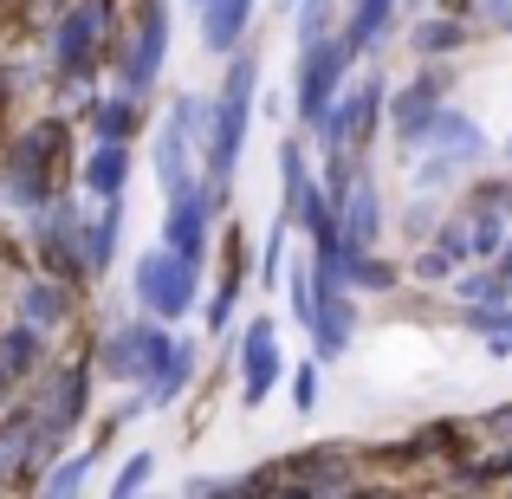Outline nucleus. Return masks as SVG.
<instances>
[{
    "label": "nucleus",
    "instance_id": "1",
    "mask_svg": "<svg viewBox=\"0 0 512 499\" xmlns=\"http://www.w3.org/2000/svg\"><path fill=\"white\" fill-rule=\"evenodd\" d=\"M253 85H260V65H253V52H240V59L227 65L221 98L208 104V195H227V182H234L240 143H247V117H253ZM214 208H221V201H214Z\"/></svg>",
    "mask_w": 512,
    "mask_h": 499
},
{
    "label": "nucleus",
    "instance_id": "2",
    "mask_svg": "<svg viewBox=\"0 0 512 499\" xmlns=\"http://www.w3.org/2000/svg\"><path fill=\"white\" fill-rule=\"evenodd\" d=\"M137 305L150 318H182L188 305H195V260L188 253H175V247H156V253H143L137 260Z\"/></svg>",
    "mask_w": 512,
    "mask_h": 499
},
{
    "label": "nucleus",
    "instance_id": "3",
    "mask_svg": "<svg viewBox=\"0 0 512 499\" xmlns=\"http://www.w3.org/2000/svg\"><path fill=\"white\" fill-rule=\"evenodd\" d=\"M344 65H350V39H305V59H299V124H325L331 98L344 85Z\"/></svg>",
    "mask_w": 512,
    "mask_h": 499
},
{
    "label": "nucleus",
    "instance_id": "4",
    "mask_svg": "<svg viewBox=\"0 0 512 499\" xmlns=\"http://www.w3.org/2000/svg\"><path fill=\"white\" fill-rule=\"evenodd\" d=\"M376 111H383V85L376 78H363L357 91H338L331 98V111H325V143H331V156H350V150H363L370 143V130H376Z\"/></svg>",
    "mask_w": 512,
    "mask_h": 499
},
{
    "label": "nucleus",
    "instance_id": "5",
    "mask_svg": "<svg viewBox=\"0 0 512 499\" xmlns=\"http://www.w3.org/2000/svg\"><path fill=\"white\" fill-rule=\"evenodd\" d=\"M98 39H104V0H78L59 20V33H52V65L65 78H85L98 65Z\"/></svg>",
    "mask_w": 512,
    "mask_h": 499
},
{
    "label": "nucleus",
    "instance_id": "6",
    "mask_svg": "<svg viewBox=\"0 0 512 499\" xmlns=\"http://www.w3.org/2000/svg\"><path fill=\"white\" fill-rule=\"evenodd\" d=\"M415 143H435V163L422 169V182H441L454 163H474V156L487 150L480 124H474V117H461V111H435V117H428V130H422Z\"/></svg>",
    "mask_w": 512,
    "mask_h": 499
},
{
    "label": "nucleus",
    "instance_id": "7",
    "mask_svg": "<svg viewBox=\"0 0 512 499\" xmlns=\"http://www.w3.org/2000/svg\"><path fill=\"white\" fill-rule=\"evenodd\" d=\"M169 344L175 337H163V325H117L111 337H104V370H111L117 383H143Z\"/></svg>",
    "mask_w": 512,
    "mask_h": 499
},
{
    "label": "nucleus",
    "instance_id": "8",
    "mask_svg": "<svg viewBox=\"0 0 512 499\" xmlns=\"http://www.w3.org/2000/svg\"><path fill=\"white\" fill-rule=\"evenodd\" d=\"M65 130L59 124H39L33 137L13 150V169H7V195L20 201V208H39V201H52V188H46V163H52V143H59Z\"/></svg>",
    "mask_w": 512,
    "mask_h": 499
},
{
    "label": "nucleus",
    "instance_id": "9",
    "mask_svg": "<svg viewBox=\"0 0 512 499\" xmlns=\"http://www.w3.org/2000/svg\"><path fill=\"white\" fill-rule=\"evenodd\" d=\"M195 117H201V104L195 98H182L169 111V124H163V143H156V175H163V195H188V188H201L195 182V169H188V130H195Z\"/></svg>",
    "mask_w": 512,
    "mask_h": 499
},
{
    "label": "nucleus",
    "instance_id": "10",
    "mask_svg": "<svg viewBox=\"0 0 512 499\" xmlns=\"http://www.w3.org/2000/svg\"><path fill=\"white\" fill-rule=\"evenodd\" d=\"M273 383H279V337H273L266 318H253L247 337H240V402H247V409H260Z\"/></svg>",
    "mask_w": 512,
    "mask_h": 499
},
{
    "label": "nucleus",
    "instance_id": "11",
    "mask_svg": "<svg viewBox=\"0 0 512 499\" xmlns=\"http://www.w3.org/2000/svg\"><path fill=\"white\" fill-rule=\"evenodd\" d=\"M163 52H169V7L163 0H143L137 7V39H130V91H143L156 72H163Z\"/></svg>",
    "mask_w": 512,
    "mask_h": 499
},
{
    "label": "nucleus",
    "instance_id": "12",
    "mask_svg": "<svg viewBox=\"0 0 512 499\" xmlns=\"http://www.w3.org/2000/svg\"><path fill=\"white\" fill-rule=\"evenodd\" d=\"M208 214H214V195H208V188H188V195H175L169 214H163V247L188 253V260H201V247H208Z\"/></svg>",
    "mask_w": 512,
    "mask_h": 499
},
{
    "label": "nucleus",
    "instance_id": "13",
    "mask_svg": "<svg viewBox=\"0 0 512 499\" xmlns=\"http://www.w3.org/2000/svg\"><path fill=\"white\" fill-rule=\"evenodd\" d=\"M188 376H195V344H169L163 357H156V370L143 376V396L130 402L117 422H130V415H143V409H163V402H175L188 389Z\"/></svg>",
    "mask_w": 512,
    "mask_h": 499
},
{
    "label": "nucleus",
    "instance_id": "14",
    "mask_svg": "<svg viewBox=\"0 0 512 499\" xmlns=\"http://www.w3.org/2000/svg\"><path fill=\"white\" fill-rule=\"evenodd\" d=\"M39 253H46L52 273L85 266V234H78V208H72V201H59V208L39 214Z\"/></svg>",
    "mask_w": 512,
    "mask_h": 499
},
{
    "label": "nucleus",
    "instance_id": "15",
    "mask_svg": "<svg viewBox=\"0 0 512 499\" xmlns=\"http://www.w3.org/2000/svg\"><path fill=\"white\" fill-rule=\"evenodd\" d=\"M350 299H344V286H331V279H318V292H312V312H305V331L318 337V350L325 357H338V350L350 344Z\"/></svg>",
    "mask_w": 512,
    "mask_h": 499
},
{
    "label": "nucleus",
    "instance_id": "16",
    "mask_svg": "<svg viewBox=\"0 0 512 499\" xmlns=\"http://www.w3.org/2000/svg\"><path fill=\"white\" fill-rule=\"evenodd\" d=\"M338 227H344V247L350 253H370L376 227H383V208H376V188L370 182L338 188Z\"/></svg>",
    "mask_w": 512,
    "mask_h": 499
},
{
    "label": "nucleus",
    "instance_id": "17",
    "mask_svg": "<svg viewBox=\"0 0 512 499\" xmlns=\"http://www.w3.org/2000/svg\"><path fill=\"white\" fill-rule=\"evenodd\" d=\"M253 20V0H201V46L208 52H234L240 33Z\"/></svg>",
    "mask_w": 512,
    "mask_h": 499
},
{
    "label": "nucleus",
    "instance_id": "18",
    "mask_svg": "<svg viewBox=\"0 0 512 499\" xmlns=\"http://www.w3.org/2000/svg\"><path fill=\"white\" fill-rule=\"evenodd\" d=\"M124 175H130V150H124V137H104L98 150H91V163H85V188L91 195H124Z\"/></svg>",
    "mask_w": 512,
    "mask_h": 499
},
{
    "label": "nucleus",
    "instance_id": "19",
    "mask_svg": "<svg viewBox=\"0 0 512 499\" xmlns=\"http://www.w3.org/2000/svg\"><path fill=\"white\" fill-rule=\"evenodd\" d=\"M117 227H124V195H104V214H98V227L85 234V266H91V273L117 260Z\"/></svg>",
    "mask_w": 512,
    "mask_h": 499
},
{
    "label": "nucleus",
    "instance_id": "20",
    "mask_svg": "<svg viewBox=\"0 0 512 499\" xmlns=\"http://www.w3.org/2000/svg\"><path fill=\"white\" fill-rule=\"evenodd\" d=\"M20 305H26V325H59L72 312V292H65V279H33L20 292Z\"/></svg>",
    "mask_w": 512,
    "mask_h": 499
},
{
    "label": "nucleus",
    "instance_id": "21",
    "mask_svg": "<svg viewBox=\"0 0 512 499\" xmlns=\"http://www.w3.org/2000/svg\"><path fill=\"white\" fill-rule=\"evenodd\" d=\"M441 111V104H435V85H409V91H402V98H396V137H422V130H428V117H435Z\"/></svg>",
    "mask_w": 512,
    "mask_h": 499
},
{
    "label": "nucleus",
    "instance_id": "22",
    "mask_svg": "<svg viewBox=\"0 0 512 499\" xmlns=\"http://www.w3.org/2000/svg\"><path fill=\"white\" fill-rule=\"evenodd\" d=\"M33 357H39V325H20V331L0 337V370H7V376H26Z\"/></svg>",
    "mask_w": 512,
    "mask_h": 499
},
{
    "label": "nucleus",
    "instance_id": "23",
    "mask_svg": "<svg viewBox=\"0 0 512 499\" xmlns=\"http://www.w3.org/2000/svg\"><path fill=\"white\" fill-rule=\"evenodd\" d=\"M91 461H98V448H85V454H72L65 467H52L46 493H78V487H85V474H91Z\"/></svg>",
    "mask_w": 512,
    "mask_h": 499
},
{
    "label": "nucleus",
    "instance_id": "24",
    "mask_svg": "<svg viewBox=\"0 0 512 499\" xmlns=\"http://www.w3.org/2000/svg\"><path fill=\"white\" fill-rule=\"evenodd\" d=\"M91 124H98V137H130V124H137V104H130V98L98 104V111H91Z\"/></svg>",
    "mask_w": 512,
    "mask_h": 499
},
{
    "label": "nucleus",
    "instance_id": "25",
    "mask_svg": "<svg viewBox=\"0 0 512 499\" xmlns=\"http://www.w3.org/2000/svg\"><path fill=\"white\" fill-rule=\"evenodd\" d=\"M454 46H461V26H454V20L415 26V52H454Z\"/></svg>",
    "mask_w": 512,
    "mask_h": 499
},
{
    "label": "nucleus",
    "instance_id": "26",
    "mask_svg": "<svg viewBox=\"0 0 512 499\" xmlns=\"http://www.w3.org/2000/svg\"><path fill=\"white\" fill-rule=\"evenodd\" d=\"M150 474H156V454H130L124 474L111 480V493H143V487H150Z\"/></svg>",
    "mask_w": 512,
    "mask_h": 499
},
{
    "label": "nucleus",
    "instance_id": "27",
    "mask_svg": "<svg viewBox=\"0 0 512 499\" xmlns=\"http://www.w3.org/2000/svg\"><path fill=\"white\" fill-rule=\"evenodd\" d=\"M331 20V0H299V39H318Z\"/></svg>",
    "mask_w": 512,
    "mask_h": 499
},
{
    "label": "nucleus",
    "instance_id": "28",
    "mask_svg": "<svg viewBox=\"0 0 512 499\" xmlns=\"http://www.w3.org/2000/svg\"><path fill=\"white\" fill-rule=\"evenodd\" d=\"M292 402H299V409H312V402H318V370H299V376H292Z\"/></svg>",
    "mask_w": 512,
    "mask_h": 499
},
{
    "label": "nucleus",
    "instance_id": "29",
    "mask_svg": "<svg viewBox=\"0 0 512 499\" xmlns=\"http://www.w3.org/2000/svg\"><path fill=\"white\" fill-rule=\"evenodd\" d=\"M279 7H299V0H279Z\"/></svg>",
    "mask_w": 512,
    "mask_h": 499
}]
</instances>
